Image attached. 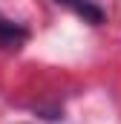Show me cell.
<instances>
[{"mask_svg": "<svg viewBox=\"0 0 121 124\" xmlns=\"http://www.w3.org/2000/svg\"><path fill=\"white\" fill-rule=\"evenodd\" d=\"M55 3L66 6V9H72L78 17H84V20L92 23V26H98V23L107 20V15H104V9L98 6V0H55Z\"/></svg>", "mask_w": 121, "mask_h": 124, "instance_id": "1", "label": "cell"}, {"mask_svg": "<svg viewBox=\"0 0 121 124\" xmlns=\"http://www.w3.org/2000/svg\"><path fill=\"white\" fill-rule=\"evenodd\" d=\"M26 38H29V32L20 23H15V20H9V17L0 15V46L3 49H20L26 43Z\"/></svg>", "mask_w": 121, "mask_h": 124, "instance_id": "2", "label": "cell"}]
</instances>
